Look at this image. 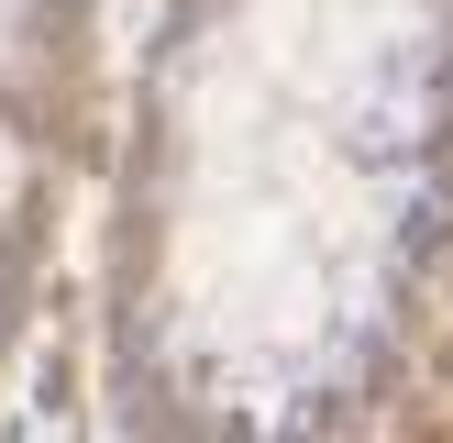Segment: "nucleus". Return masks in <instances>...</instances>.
I'll list each match as a JSON object with an SVG mask.
<instances>
[{
  "label": "nucleus",
  "mask_w": 453,
  "mask_h": 443,
  "mask_svg": "<svg viewBox=\"0 0 453 443\" xmlns=\"http://www.w3.org/2000/svg\"><path fill=\"white\" fill-rule=\"evenodd\" d=\"M12 189H22V155H12V144H0V199H12Z\"/></svg>",
  "instance_id": "1"
}]
</instances>
